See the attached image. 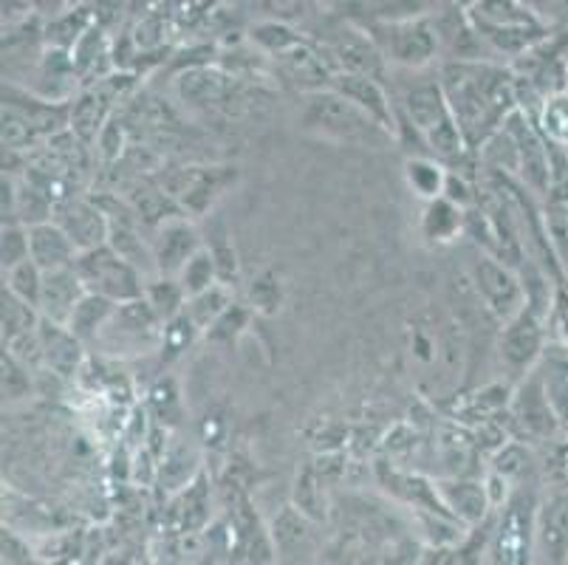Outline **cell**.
I'll list each match as a JSON object with an SVG mask.
<instances>
[{
  "instance_id": "cell-1",
  "label": "cell",
  "mask_w": 568,
  "mask_h": 565,
  "mask_svg": "<svg viewBox=\"0 0 568 565\" xmlns=\"http://www.w3.org/2000/svg\"><path fill=\"white\" fill-rule=\"evenodd\" d=\"M438 80L473 153H478L481 144L520 108L509 62L444 60L438 65Z\"/></svg>"
},
{
  "instance_id": "cell-2",
  "label": "cell",
  "mask_w": 568,
  "mask_h": 565,
  "mask_svg": "<svg viewBox=\"0 0 568 565\" xmlns=\"http://www.w3.org/2000/svg\"><path fill=\"white\" fill-rule=\"evenodd\" d=\"M396 100V139L413 133L418 148L442 159L447 168L467 170L473 150L456 122L447 93H444L438 69L425 71L422 80H413L394 97Z\"/></svg>"
},
{
  "instance_id": "cell-3",
  "label": "cell",
  "mask_w": 568,
  "mask_h": 565,
  "mask_svg": "<svg viewBox=\"0 0 568 565\" xmlns=\"http://www.w3.org/2000/svg\"><path fill=\"white\" fill-rule=\"evenodd\" d=\"M303 131L323 142L343 144V148H387L396 137L385 124L376 122L371 113L354 105L337 88H320V91L303 93L301 111Z\"/></svg>"
},
{
  "instance_id": "cell-4",
  "label": "cell",
  "mask_w": 568,
  "mask_h": 565,
  "mask_svg": "<svg viewBox=\"0 0 568 565\" xmlns=\"http://www.w3.org/2000/svg\"><path fill=\"white\" fill-rule=\"evenodd\" d=\"M385 57L387 69L425 71L442 57V43L433 14L363 26Z\"/></svg>"
},
{
  "instance_id": "cell-5",
  "label": "cell",
  "mask_w": 568,
  "mask_h": 565,
  "mask_svg": "<svg viewBox=\"0 0 568 565\" xmlns=\"http://www.w3.org/2000/svg\"><path fill=\"white\" fill-rule=\"evenodd\" d=\"M551 309L537 303H526L524 309L509 317L506 323H500L498 336V356L504 371L509 373V382L524 380L526 373L540 362L546 345L551 342V325H549Z\"/></svg>"
},
{
  "instance_id": "cell-6",
  "label": "cell",
  "mask_w": 568,
  "mask_h": 565,
  "mask_svg": "<svg viewBox=\"0 0 568 565\" xmlns=\"http://www.w3.org/2000/svg\"><path fill=\"white\" fill-rule=\"evenodd\" d=\"M535 492H526L515 486L504 506L498 509V517L493 523L487 543L489 563L520 565L531 563V546H535V515H537Z\"/></svg>"
},
{
  "instance_id": "cell-7",
  "label": "cell",
  "mask_w": 568,
  "mask_h": 565,
  "mask_svg": "<svg viewBox=\"0 0 568 565\" xmlns=\"http://www.w3.org/2000/svg\"><path fill=\"white\" fill-rule=\"evenodd\" d=\"M74 269L80 272L82 283H85L91 294H100V297L113 300V303H128V300L144 297L148 278L125 255H119L111 243L80 252Z\"/></svg>"
},
{
  "instance_id": "cell-8",
  "label": "cell",
  "mask_w": 568,
  "mask_h": 565,
  "mask_svg": "<svg viewBox=\"0 0 568 565\" xmlns=\"http://www.w3.org/2000/svg\"><path fill=\"white\" fill-rule=\"evenodd\" d=\"M162 331L164 323L156 317L151 303L144 297H136L116 305L97 345L113 356L148 354V351L162 349Z\"/></svg>"
},
{
  "instance_id": "cell-9",
  "label": "cell",
  "mask_w": 568,
  "mask_h": 565,
  "mask_svg": "<svg viewBox=\"0 0 568 565\" xmlns=\"http://www.w3.org/2000/svg\"><path fill=\"white\" fill-rule=\"evenodd\" d=\"M469 280H473L475 292L484 300L493 317L506 323L515 317L526 303H529V292H526V280L518 266L500 261V258L489 255V252H478L469 263Z\"/></svg>"
},
{
  "instance_id": "cell-10",
  "label": "cell",
  "mask_w": 568,
  "mask_h": 565,
  "mask_svg": "<svg viewBox=\"0 0 568 565\" xmlns=\"http://www.w3.org/2000/svg\"><path fill=\"white\" fill-rule=\"evenodd\" d=\"M136 77L128 74L125 69L113 71L105 80L82 85L80 97L71 100V131L82 139V142H97L108 122L113 119V108H116L119 97L133 85Z\"/></svg>"
},
{
  "instance_id": "cell-11",
  "label": "cell",
  "mask_w": 568,
  "mask_h": 565,
  "mask_svg": "<svg viewBox=\"0 0 568 565\" xmlns=\"http://www.w3.org/2000/svg\"><path fill=\"white\" fill-rule=\"evenodd\" d=\"M506 411H509V418H513V424L520 430L524 438L549 442L555 435H566L560 422H557L555 411H551L549 398H546L540 376H537V367H531L524 380L515 382Z\"/></svg>"
},
{
  "instance_id": "cell-12",
  "label": "cell",
  "mask_w": 568,
  "mask_h": 565,
  "mask_svg": "<svg viewBox=\"0 0 568 565\" xmlns=\"http://www.w3.org/2000/svg\"><path fill=\"white\" fill-rule=\"evenodd\" d=\"M204 246V235L187 215L175 212V215L162 218L153 226L151 252L156 263V274H179L184 263Z\"/></svg>"
},
{
  "instance_id": "cell-13",
  "label": "cell",
  "mask_w": 568,
  "mask_h": 565,
  "mask_svg": "<svg viewBox=\"0 0 568 565\" xmlns=\"http://www.w3.org/2000/svg\"><path fill=\"white\" fill-rule=\"evenodd\" d=\"M531 563H568V490H555L537 504Z\"/></svg>"
},
{
  "instance_id": "cell-14",
  "label": "cell",
  "mask_w": 568,
  "mask_h": 565,
  "mask_svg": "<svg viewBox=\"0 0 568 565\" xmlns=\"http://www.w3.org/2000/svg\"><path fill=\"white\" fill-rule=\"evenodd\" d=\"M40 354H43V371L57 380L71 382L77 380L85 367V342L74 334L65 323H51L40 320Z\"/></svg>"
},
{
  "instance_id": "cell-15",
  "label": "cell",
  "mask_w": 568,
  "mask_h": 565,
  "mask_svg": "<svg viewBox=\"0 0 568 565\" xmlns=\"http://www.w3.org/2000/svg\"><path fill=\"white\" fill-rule=\"evenodd\" d=\"M51 218L69 232V238L77 243L80 252L111 241V218L91 199H74V195H69V199L57 201L54 215Z\"/></svg>"
},
{
  "instance_id": "cell-16",
  "label": "cell",
  "mask_w": 568,
  "mask_h": 565,
  "mask_svg": "<svg viewBox=\"0 0 568 565\" xmlns=\"http://www.w3.org/2000/svg\"><path fill=\"white\" fill-rule=\"evenodd\" d=\"M332 88H337L343 97H348L354 105L363 108L365 113L385 124L387 131L396 137V100L387 91L385 80L374 74H356V71H334Z\"/></svg>"
},
{
  "instance_id": "cell-17",
  "label": "cell",
  "mask_w": 568,
  "mask_h": 565,
  "mask_svg": "<svg viewBox=\"0 0 568 565\" xmlns=\"http://www.w3.org/2000/svg\"><path fill=\"white\" fill-rule=\"evenodd\" d=\"M438 497L442 504L450 509L453 517L464 523V526H478L493 517V501L484 481L464 478V475H453V478L436 481Z\"/></svg>"
},
{
  "instance_id": "cell-18",
  "label": "cell",
  "mask_w": 568,
  "mask_h": 565,
  "mask_svg": "<svg viewBox=\"0 0 568 565\" xmlns=\"http://www.w3.org/2000/svg\"><path fill=\"white\" fill-rule=\"evenodd\" d=\"M272 541H275L277 559H306L317 552V532L308 512L301 506H283L277 517L268 526Z\"/></svg>"
},
{
  "instance_id": "cell-19",
  "label": "cell",
  "mask_w": 568,
  "mask_h": 565,
  "mask_svg": "<svg viewBox=\"0 0 568 565\" xmlns=\"http://www.w3.org/2000/svg\"><path fill=\"white\" fill-rule=\"evenodd\" d=\"M71 57H74V69L82 85L105 80V77L113 74V69H116L111 29H105V26L94 20V23L85 29V34L74 43Z\"/></svg>"
},
{
  "instance_id": "cell-20",
  "label": "cell",
  "mask_w": 568,
  "mask_h": 565,
  "mask_svg": "<svg viewBox=\"0 0 568 565\" xmlns=\"http://www.w3.org/2000/svg\"><path fill=\"white\" fill-rule=\"evenodd\" d=\"M88 289L82 283L80 272L74 266L54 269L43 274V294H40V317L51 323H69L80 300L85 297Z\"/></svg>"
},
{
  "instance_id": "cell-21",
  "label": "cell",
  "mask_w": 568,
  "mask_h": 565,
  "mask_svg": "<svg viewBox=\"0 0 568 565\" xmlns=\"http://www.w3.org/2000/svg\"><path fill=\"white\" fill-rule=\"evenodd\" d=\"M232 181H235V168H187L182 173V190L175 193V199L184 212L204 218L213 210V201L219 199L221 190Z\"/></svg>"
},
{
  "instance_id": "cell-22",
  "label": "cell",
  "mask_w": 568,
  "mask_h": 565,
  "mask_svg": "<svg viewBox=\"0 0 568 565\" xmlns=\"http://www.w3.org/2000/svg\"><path fill=\"white\" fill-rule=\"evenodd\" d=\"M173 523L182 535H201L213 523V490L204 470L184 490L175 492Z\"/></svg>"
},
{
  "instance_id": "cell-23",
  "label": "cell",
  "mask_w": 568,
  "mask_h": 565,
  "mask_svg": "<svg viewBox=\"0 0 568 565\" xmlns=\"http://www.w3.org/2000/svg\"><path fill=\"white\" fill-rule=\"evenodd\" d=\"M422 218H418V232L430 246H450L467 232V210L450 201L447 195L422 201Z\"/></svg>"
},
{
  "instance_id": "cell-24",
  "label": "cell",
  "mask_w": 568,
  "mask_h": 565,
  "mask_svg": "<svg viewBox=\"0 0 568 565\" xmlns=\"http://www.w3.org/2000/svg\"><path fill=\"white\" fill-rule=\"evenodd\" d=\"M535 367H537V376H540V385H544L546 398H549L551 404V411H555L562 433L568 435V345L566 342L551 340Z\"/></svg>"
},
{
  "instance_id": "cell-25",
  "label": "cell",
  "mask_w": 568,
  "mask_h": 565,
  "mask_svg": "<svg viewBox=\"0 0 568 565\" xmlns=\"http://www.w3.org/2000/svg\"><path fill=\"white\" fill-rule=\"evenodd\" d=\"M339 7L345 9V20H354L356 26H371L433 14L442 7V0H339Z\"/></svg>"
},
{
  "instance_id": "cell-26",
  "label": "cell",
  "mask_w": 568,
  "mask_h": 565,
  "mask_svg": "<svg viewBox=\"0 0 568 565\" xmlns=\"http://www.w3.org/2000/svg\"><path fill=\"white\" fill-rule=\"evenodd\" d=\"M29 243H32V261L38 263L43 272H54V269L74 266L80 249L71 241L69 232L51 221H40V224L29 226Z\"/></svg>"
},
{
  "instance_id": "cell-27",
  "label": "cell",
  "mask_w": 568,
  "mask_h": 565,
  "mask_svg": "<svg viewBox=\"0 0 568 565\" xmlns=\"http://www.w3.org/2000/svg\"><path fill=\"white\" fill-rule=\"evenodd\" d=\"M450 168L430 153H410L405 159V184L418 201H430L444 195Z\"/></svg>"
},
{
  "instance_id": "cell-28",
  "label": "cell",
  "mask_w": 568,
  "mask_h": 565,
  "mask_svg": "<svg viewBox=\"0 0 568 565\" xmlns=\"http://www.w3.org/2000/svg\"><path fill=\"white\" fill-rule=\"evenodd\" d=\"M201 473V458L199 450L193 444H182V438H175L164 447L162 458H159V473L156 478L168 484L170 492H179Z\"/></svg>"
},
{
  "instance_id": "cell-29",
  "label": "cell",
  "mask_w": 568,
  "mask_h": 565,
  "mask_svg": "<svg viewBox=\"0 0 568 565\" xmlns=\"http://www.w3.org/2000/svg\"><path fill=\"white\" fill-rule=\"evenodd\" d=\"M40 309L32 303L20 300L18 294H12L9 289H3L0 294V336H3V349L14 345L23 336L34 334L40 325Z\"/></svg>"
},
{
  "instance_id": "cell-30",
  "label": "cell",
  "mask_w": 568,
  "mask_h": 565,
  "mask_svg": "<svg viewBox=\"0 0 568 565\" xmlns=\"http://www.w3.org/2000/svg\"><path fill=\"white\" fill-rule=\"evenodd\" d=\"M116 305L119 303H113V300L88 292L85 297L80 300V305H77L74 314H71V320L65 325H69V329L85 342V345H97V340H100V334L105 331L108 320L113 317Z\"/></svg>"
},
{
  "instance_id": "cell-31",
  "label": "cell",
  "mask_w": 568,
  "mask_h": 565,
  "mask_svg": "<svg viewBox=\"0 0 568 565\" xmlns=\"http://www.w3.org/2000/svg\"><path fill=\"white\" fill-rule=\"evenodd\" d=\"M235 303V292H232V283H224V280H219L215 286L204 289V292L193 294V297H187V317L193 320L195 325H199L201 334H206V331L213 329L215 323H219V317L224 314L230 305Z\"/></svg>"
},
{
  "instance_id": "cell-32",
  "label": "cell",
  "mask_w": 568,
  "mask_h": 565,
  "mask_svg": "<svg viewBox=\"0 0 568 565\" xmlns=\"http://www.w3.org/2000/svg\"><path fill=\"white\" fill-rule=\"evenodd\" d=\"M144 300L151 303V309L156 311V317L162 323H170V320L179 317L187 309V292H184L179 278H173V274H153V278H148Z\"/></svg>"
},
{
  "instance_id": "cell-33",
  "label": "cell",
  "mask_w": 568,
  "mask_h": 565,
  "mask_svg": "<svg viewBox=\"0 0 568 565\" xmlns=\"http://www.w3.org/2000/svg\"><path fill=\"white\" fill-rule=\"evenodd\" d=\"M537 131L544 133V139L555 148L568 150V88L549 93L540 105L531 113Z\"/></svg>"
},
{
  "instance_id": "cell-34",
  "label": "cell",
  "mask_w": 568,
  "mask_h": 565,
  "mask_svg": "<svg viewBox=\"0 0 568 565\" xmlns=\"http://www.w3.org/2000/svg\"><path fill=\"white\" fill-rule=\"evenodd\" d=\"M0 371H3V404L14 407V404H23L34 396V391H38V373L26 362L3 351Z\"/></svg>"
},
{
  "instance_id": "cell-35",
  "label": "cell",
  "mask_w": 568,
  "mask_h": 565,
  "mask_svg": "<svg viewBox=\"0 0 568 565\" xmlns=\"http://www.w3.org/2000/svg\"><path fill=\"white\" fill-rule=\"evenodd\" d=\"M175 278H179V283L184 286L187 297H193V294H199V292H204V289L215 286V283L221 280V274H219V263H215L210 246L204 243V246H201L187 263H184L182 272L175 274Z\"/></svg>"
},
{
  "instance_id": "cell-36",
  "label": "cell",
  "mask_w": 568,
  "mask_h": 565,
  "mask_svg": "<svg viewBox=\"0 0 568 565\" xmlns=\"http://www.w3.org/2000/svg\"><path fill=\"white\" fill-rule=\"evenodd\" d=\"M43 269L29 258V261L18 263L12 269H3V289L18 294L26 303L40 305V294H43Z\"/></svg>"
},
{
  "instance_id": "cell-37",
  "label": "cell",
  "mask_w": 568,
  "mask_h": 565,
  "mask_svg": "<svg viewBox=\"0 0 568 565\" xmlns=\"http://www.w3.org/2000/svg\"><path fill=\"white\" fill-rule=\"evenodd\" d=\"M206 246H210V252H213L215 263H219V274L224 283H232L235 286L237 280V252L235 246H232V238H230V230L224 226V221H215L213 226H210V238H206Z\"/></svg>"
},
{
  "instance_id": "cell-38",
  "label": "cell",
  "mask_w": 568,
  "mask_h": 565,
  "mask_svg": "<svg viewBox=\"0 0 568 565\" xmlns=\"http://www.w3.org/2000/svg\"><path fill=\"white\" fill-rule=\"evenodd\" d=\"M201 336L199 325L193 323V320L187 317V311H182L179 317H173L170 323H164V331H162V356H168V360H175V356H182L184 351L193 345L195 340Z\"/></svg>"
},
{
  "instance_id": "cell-39",
  "label": "cell",
  "mask_w": 568,
  "mask_h": 565,
  "mask_svg": "<svg viewBox=\"0 0 568 565\" xmlns=\"http://www.w3.org/2000/svg\"><path fill=\"white\" fill-rule=\"evenodd\" d=\"M32 258V243H29V226L20 221H9L0 230V263L3 269H12L18 263Z\"/></svg>"
},
{
  "instance_id": "cell-40",
  "label": "cell",
  "mask_w": 568,
  "mask_h": 565,
  "mask_svg": "<svg viewBox=\"0 0 568 565\" xmlns=\"http://www.w3.org/2000/svg\"><path fill=\"white\" fill-rule=\"evenodd\" d=\"M252 305L250 309H246L244 303H232L230 309L224 311V314H221L219 317V323L213 325V329L206 331V340H213V342H221V345H232V342L237 340V336L244 334L246 331V325H250V320H252Z\"/></svg>"
},
{
  "instance_id": "cell-41",
  "label": "cell",
  "mask_w": 568,
  "mask_h": 565,
  "mask_svg": "<svg viewBox=\"0 0 568 565\" xmlns=\"http://www.w3.org/2000/svg\"><path fill=\"white\" fill-rule=\"evenodd\" d=\"M283 303V283L275 272H266L252 283L250 289V305L255 311H266V314H275Z\"/></svg>"
},
{
  "instance_id": "cell-42",
  "label": "cell",
  "mask_w": 568,
  "mask_h": 565,
  "mask_svg": "<svg viewBox=\"0 0 568 565\" xmlns=\"http://www.w3.org/2000/svg\"><path fill=\"white\" fill-rule=\"evenodd\" d=\"M493 470L495 473L506 475V478L515 484V481H518L520 475L529 470V453H526L524 444H518V442L500 444L498 453H495V458H493Z\"/></svg>"
},
{
  "instance_id": "cell-43",
  "label": "cell",
  "mask_w": 568,
  "mask_h": 565,
  "mask_svg": "<svg viewBox=\"0 0 568 565\" xmlns=\"http://www.w3.org/2000/svg\"><path fill=\"white\" fill-rule=\"evenodd\" d=\"M0 559L3 565H26V563H38V552L29 541H26L20 532L3 526V537H0Z\"/></svg>"
},
{
  "instance_id": "cell-44",
  "label": "cell",
  "mask_w": 568,
  "mask_h": 565,
  "mask_svg": "<svg viewBox=\"0 0 568 565\" xmlns=\"http://www.w3.org/2000/svg\"><path fill=\"white\" fill-rule=\"evenodd\" d=\"M179 407H182V398H179V391L170 380H162L151 391V411L156 416L159 424L170 422V416H179Z\"/></svg>"
},
{
  "instance_id": "cell-45",
  "label": "cell",
  "mask_w": 568,
  "mask_h": 565,
  "mask_svg": "<svg viewBox=\"0 0 568 565\" xmlns=\"http://www.w3.org/2000/svg\"><path fill=\"white\" fill-rule=\"evenodd\" d=\"M38 12H43V0H3V31L18 29Z\"/></svg>"
},
{
  "instance_id": "cell-46",
  "label": "cell",
  "mask_w": 568,
  "mask_h": 565,
  "mask_svg": "<svg viewBox=\"0 0 568 565\" xmlns=\"http://www.w3.org/2000/svg\"><path fill=\"white\" fill-rule=\"evenodd\" d=\"M526 3L535 9L537 18L544 20L551 31L568 23V0H526Z\"/></svg>"
},
{
  "instance_id": "cell-47",
  "label": "cell",
  "mask_w": 568,
  "mask_h": 565,
  "mask_svg": "<svg viewBox=\"0 0 568 565\" xmlns=\"http://www.w3.org/2000/svg\"><path fill=\"white\" fill-rule=\"evenodd\" d=\"M549 212L551 241H568V201L562 206H549Z\"/></svg>"
},
{
  "instance_id": "cell-48",
  "label": "cell",
  "mask_w": 568,
  "mask_h": 565,
  "mask_svg": "<svg viewBox=\"0 0 568 565\" xmlns=\"http://www.w3.org/2000/svg\"><path fill=\"white\" fill-rule=\"evenodd\" d=\"M156 3L159 0H128V12H131V18H144L148 12H153Z\"/></svg>"
},
{
  "instance_id": "cell-49",
  "label": "cell",
  "mask_w": 568,
  "mask_h": 565,
  "mask_svg": "<svg viewBox=\"0 0 568 565\" xmlns=\"http://www.w3.org/2000/svg\"><path fill=\"white\" fill-rule=\"evenodd\" d=\"M63 9H65V0H43V12L57 14V12H63Z\"/></svg>"
}]
</instances>
